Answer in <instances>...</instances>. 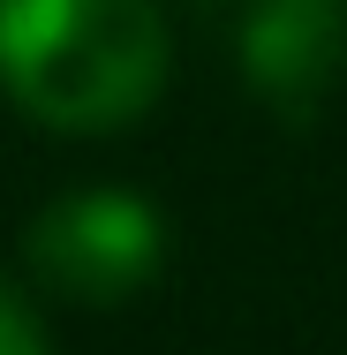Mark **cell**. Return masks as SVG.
Returning a JSON list of instances; mask_svg holds the SVG:
<instances>
[{
  "label": "cell",
  "instance_id": "obj_1",
  "mask_svg": "<svg viewBox=\"0 0 347 355\" xmlns=\"http://www.w3.org/2000/svg\"><path fill=\"white\" fill-rule=\"evenodd\" d=\"M166 69L159 0H0V91L61 137L129 129L159 106Z\"/></svg>",
  "mask_w": 347,
  "mask_h": 355
},
{
  "label": "cell",
  "instance_id": "obj_2",
  "mask_svg": "<svg viewBox=\"0 0 347 355\" xmlns=\"http://www.w3.org/2000/svg\"><path fill=\"white\" fill-rule=\"evenodd\" d=\"M30 272L69 302H121L159 280L166 265V219L136 189H69L23 234Z\"/></svg>",
  "mask_w": 347,
  "mask_h": 355
},
{
  "label": "cell",
  "instance_id": "obj_3",
  "mask_svg": "<svg viewBox=\"0 0 347 355\" xmlns=\"http://www.w3.org/2000/svg\"><path fill=\"white\" fill-rule=\"evenodd\" d=\"M347 76V0H249L242 15V83L287 114H317Z\"/></svg>",
  "mask_w": 347,
  "mask_h": 355
},
{
  "label": "cell",
  "instance_id": "obj_4",
  "mask_svg": "<svg viewBox=\"0 0 347 355\" xmlns=\"http://www.w3.org/2000/svg\"><path fill=\"white\" fill-rule=\"evenodd\" d=\"M0 355H53L46 325H38V310H30L8 280H0Z\"/></svg>",
  "mask_w": 347,
  "mask_h": 355
}]
</instances>
